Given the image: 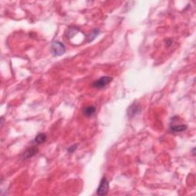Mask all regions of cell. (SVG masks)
I'll use <instances>...</instances> for the list:
<instances>
[{
	"mask_svg": "<svg viewBox=\"0 0 196 196\" xmlns=\"http://www.w3.org/2000/svg\"><path fill=\"white\" fill-rule=\"evenodd\" d=\"M51 51L55 56H61L65 53V46L59 41H54L51 45Z\"/></svg>",
	"mask_w": 196,
	"mask_h": 196,
	"instance_id": "cell-1",
	"label": "cell"
},
{
	"mask_svg": "<svg viewBox=\"0 0 196 196\" xmlns=\"http://www.w3.org/2000/svg\"><path fill=\"white\" fill-rule=\"evenodd\" d=\"M113 81V77L108 76H104L100 77L93 83L92 87L96 89H104Z\"/></svg>",
	"mask_w": 196,
	"mask_h": 196,
	"instance_id": "cell-2",
	"label": "cell"
},
{
	"mask_svg": "<svg viewBox=\"0 0 196 196\" xmlns=\"http://www.w3.org/2000/svg\"><path fill=\"white\" fill-rule=\"evenodd\" d=\"M109 191V182L106 177H103L101 179L100 182V185L96 191V194L98 195H106L108 193Z\"/></svg>",
	"mask_w": 196,
	"mask_h": 196,
	"instance_id": "cell-3",
	"label": "cell"
},
{
	"mask_svg": "<svg viewBox=\"0 0 196 196\" xmlns=\"http://www.w3.org/2000/svg\"><path fill=\"white\" fill-rule=\"evenodd\" d=\"M38 151V148H36L35 146H32L30 147V148L27 149L22 153V155H21V159H22V160H27V159H29L30 158H32L37 154Z\"/></svg>",
	"mask_w": 196,
	"mask_h": 196,
	"instance_id": "cell-4",
	"label": "cell"
},
{
	"mask_svg": "<svg viewBox=\"0 0 196 196\" xmlns=\"http://www.w3.org/2000/svg\"><path fill=\"white\" fill-rule=\"evenodd\" d=\"M82 112L84 116H87V117H91L96 113V108L93 106H88V107H84Z\"/></svg>",
	"mask_w": 196,
	"mask_h": 196,
	"instance_id": "cell-5",
	"label": "cell"
},
{
	"mask_svg": "<svg viewBox=\"0 0 196 196\" xmlns=\"http://www.w3.org/2000/svg\"><path fill=\"white\" fill-rule=\"evenodd\" d=\"M140 111L141 110L139 106L136 105V104H133V105L130 106V108L128 109V115L130 117H133V116H136V114L140 113Z\"/></svg>",
	"mask_w": 196,
	"mask_h": 196,
	"instance_id": "cell-6",
	"label": "cell"
},
{
	"mask_svg": "<svg viewBox=\"0 0 196 196\" xmlns=\"http://www.w3.org/2000/svg\"><path fill=\"white\" fill-rule=\"evenodd\" d=\"M46 139H47V136L44 133H40L35 136V138L33 140V143L38 144H38H41L45 142Z\"/></svg>",
	"mask_w": 196,
	"mask_h": 196,
	"instance_id": "cell-7",
	"label": "cell"
},
{
	"mask_svg": "<svg viewBox=\"0 0 196 196\" xmlns=\"http://www.w3.org/2000/svg\"><path fill=\"white\" fill-rule=\"evenodd\" d=\"M188 126L186 125H175V126H170V131L172 132V133H180V132H183L185 130H187Z\"/></svg>",
	"mask_w": 196,
	"mask_h": 196,
	"instance_id": "cell-8",
	"label": "cell"
},
{
	"mask_svg": "<svg viewBox=\"0 0 196 196\" xmlns=\"http://www.w3.org/2000/svg\"><path fill=\"white\" fill-rule=\"evenodd\" d=\"M79 32V28L76 26H71V27L69 28L67 31V36L68 38H72V37L74 36L77 32Z\"/></svg>",
	"mask_w": 196,
	"mask_h": 196,
	"instance_id": "cell-9",
	"label": "cell"
},
{
	"mask_svg": "<svg viewBox=\"0 0 196 196\" xmlns=\"http://www.w3.org/2000/svg\"><path fill=\"white\" fill-rule=\"evenodd\" d=\"M99 34H100V30H99V29L96 28V29H94V30L92 31V32H90V34H89L88 36L87 37V42H90V41H93V40H94L95 38H96V36H97V35H99Z\"/></svg>",
	"mask_w": 196,
	"mask_h": 196,
	"instance_id": "cell-10",
	"label": "cell"
},
{
	"mask_svg": "<svg viewBox=\"0 0 196 196\" xmlns=\"http://www.w3.org/2000/svg\"><path fill=\"white\" fill-rule=\"evenodd\" d=\"M77 145H78L77 144H75V145H71V146H70L68 149H67V151H68L70 153H74V152L77 149Z\"/></svg>",
	"mask_w": 196,
	"mask_h": 196,
	"instance_id": "cell-11",
	"label": "cell"
},
{
	"mask_svg": "<svg viewBox=\"0 0 196 196\" xmlns=\"http://www.w3.org/2000/svg\"><path fill=\"white\" fill-rule=\"evenodd\" d=\"M166 45L167 46H169V45H171L172 44V40H169V41H168V40H167L166 41Z\"/></svg>",
	"mask_w": 196,
	"mask_h": 196,
	"instance_id": "cell-12",
	"label": "cell"
}]
</instances>
